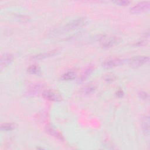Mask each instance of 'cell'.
Wrapping results in <instances>:
<instances>
[{
    "label": "cell",
    "instance_id": "6da1fadb",
    "mask_svg": "<svg viewBox=\"0 0 150 150\" xmlns=\"http://www.w3.org/2000/svg\"><path fill=\"white\" fill-rule=\"evenodd\" d=\"M88 22V19L86 18H79L76 19H74L70 22L64 25L60 29L62 32H64L69 30H73L79 27H81L85 25Z\"/></svg>",
    "mask_w": 150,
    "mask_h": 150
},
{
    "label": "cell",
    "instance_id": "7a4b0ae2",
    "mask_svg": "<svg viewBox=\"0 0 150 150\" xmlns=\"http://www.w3.org/2000/svg\"><path fill=\"white\" fill-rule=\"evenodd\" d=\"M149 57L148 56H137L129 60V64L132 68H138L143 66L145 64H146L149 62Z\"/></svg>",
    "mask_w": 150,
    "mask_h": 150
},
{
    "label": "cell",
    "instance_id": "3957f363",
    "mask_svg": "<svg viewBox=\"0 0 150 150\" xmlns=\"http://www.w3.org/2000/svg\"><path fill=\"white\" fill-rule=\"evenodd\" d=\"M150 8L149 1H142L134 5L130 9V12L133 14L140 13L149 11Z\"/></svg>",
    "mask_w": 150,
    "mask_h": 150
},
{
    "label": "cell",
    "instance_id": "277c9868",
    "mask_svg": "<svg viewBox=\"0 0 150 150\" xmlns=\"http://www.w3.org/2000/svg\"><path fill=\"white\" fill-rule=\"evenodd\" d=\"M42 96L44 98L50 101H60L62 100V96L59 93L50 90L43 91L42 93Z\"/></svg>",
    "mask_w": 150,
    "mask_h": 150
},
{
    "label": "cell",
    "instance_id": "5b68a950",
    "mask_svg": "<svg viewBox=\"0 0 150 150\" xmlns=\"http://www.w3.org/2000/svg\"><path fill=\"white\" fill-rule=\"evenodd\" d=\"M121 41V39L119 37H111L105 39L103 42H101V46L103 48L108 49L110 48L114 45L119 43Z\"/></svg>",
    "mask_w": 150,
    "mask_h": 150
},
{
    "label": "cell",
    "instance_id": "8992f818",
    "mask_svg": "<svg viewBox=\"0 0 150 150\" xmlns=\"http://www.w3.org/2000/svg\"><path fill=\"white\" fill-rule=\"evenodd\" d=\"M123 60L118 58L108 59L105 60L102 63V66L105 69H111L121 65L123 63Z\"/></svg>",
    "mask_w": 150,
    "mask_h": 150
},
{
    "label": "cell",
    "instance_id": "52a82bcc",
    "mask_svg": "<svg viewBox=\"0 0 150 150\" xmlns=\"http://www.w3.org/2000/svg\"><path fill=\"white\" fill-rule=\"evenodd\" d=\"M46 132L50 134V135L56 138L57 139L63 141H64V138L63 137V135H62V134L59 132L57 129H56L53 126L50 125H47L46 126Z\"/></svg>",
    "mask_w": 150,
    "mask_h": 150
},
{
    "label": "cell",
    "instance_id": "ba28073f",
    "mask_svg": "<svg viewBox=\"0 0 150 150\" xmlns=\"http://www.w3.org/2000/svg\"><path fill=\"white\" fill-rule=\"evenodd\" d=\"M57 52H58V50L57 49L52 50L51 51H49L47 52H44V53H39L36 55H35L32 56V59L35 60H41V59H46L55 55Z\"/></svg>",
    "mask_w": 150,
    "mask_h": 150
},
{
    "label": "cell",
    "instance_id": "9c48e42d",
    "mask_svg": "<svg viewBox=\"0 0 150 150\" xmlns=\"http://www.w3.org/2000/svg\"><path fill=\"white\" fill-rule=\"evenodd\" d=\"M13 56L10 53H5L4 54L1 58V67H4L8 65L13 60Z\"/></svg>",
    "mask_w": 150,
    "mask_h": 150
},
{
    "label": "cell",
    "instance_id": "30bf717a",
    "mask_svg": "<svg viewBox=\"0 0 150 150\" xmlns=\"http://www.w3.org/2000/svg\"><path fill=\"white\" fill-rule=\"evenodd\" d=\"M94 68L93 66H88L81 74V76L80 77L79 79V82L82 83L84 81H85L90 76V74L93 73Z\"/></svg>",
    "mask_w": 150,
    "mask_h": 150
},
{
    "label": "cell",
    "instance_id": "8fae6325",
    "mask_svg": "<svg viewBox=\"0 0 150 150\" xmlns=\"http://www.w3.org/2000/svg\"><path fill=\"white\" fill-rule=\"evenodd\" d=\"M142 128L145 134L148 136L149 134V130H150L149 115H145L143 118L142 121Z\"/></svg>",
    "mask_w": 150,
    "mask_h": 150
},
{
    "label": "cell",
    "instance_id": "7c38bea8",
    "mask_svg": "<svg viewBox=\"0 0 150 150\" xmlns=\"http://www.w3.org/2000/svg\"><path fill=\"white\" fill-rule=\"evenodd\" d=\"M76 73L74 71H68L63 73L61 77V79L64 81H69L74 79L76 77Z\"/></svg>",
    "mask_w": 150,
    "mask_h": 150
},
{
    "label": "cell",
    "instance_id": "4fadbf2b",
    "mask_svg": "<svg viewBox=\"0 0 150 150\" xmlns=\"http://www.w3.org/2000/svg\"><path fill=\"white\" fill-rule=\"evenodd\" d=\"M96 89V86L94 83H90L86 85L83 89L82 91L85 94H90L95 91Z\"/></svg>",
    "mask_w": 150,
    "mask_h": 150
},
{
    "label": "cell",
    "instance_id": "5bb4252c",
    "mask_svg": "<svg viewBox=\"0 0 150 150\" xmlns=\"http://www.w3.org/2000/svg\"><path fill=\"white\" fill-rule=\"evenodd\" d=\"M16 128V125L13 123L11 122H6L3 123L1 125V129L2 131H11L14 129Z\"/></svg>",
    "mask_w": 150,
    "mask_h": 150
},
{
    "label": "cell",
    "instance_id": "9a60e30c",
    "mask_svg": "<svg viewBox=\"0 0 150 150\" xmlns=\"http://www.w3.org/2000/svg\"><path fill=\"white\" fill-rule=\"evenodd\" d=\"M27 70L28 73L32 74H38L40 73V69L39 67L35 64L30 65V66H29Z\"/></svg>",
    "mask_w": 150,
    "mask_h": 150
},
{
    "label": "cell",
    "instance_id": "2e32d148",
    "mask_svg": "<svg viewBox=\"0 0 150 150\" xmlns=\"http://www.w3.org/2000/svg\"><path fill=\"white\" fill-rule=\"evenodd\" d=\"M116 79V76L111 73H108L104 77V80L107 83H111L114 81Z\"/></svg>",
    "mask_w": 150,
    "mask_h": 150
},
{
    "label": "cell",
    "instance_id": "e0dca14e",
    "mask_svg": "<svg viewBox=\"0 0 150 150\" xmlns=\"http://www.w3.org/2000/svg\"><path fill=\"white\" fill-rule=\"evenodd\" d=\"M114 3H115L116 5H120V6H127L130 3V1H126V0H120V1H113Z\"/></svg>",
    "mask_w": 150,
    "mask_h": 150
},
{
    "label": "cell",
    "instance_id": "ac0fdd59",
    "mask_svg": "<svg viewBox=\"0 0 150 150\" xmlns=\"http://www.w3.org/2000/svg\"><path fill=\"white\" fill-rule=\"evenodd\" d=\"M138 95H139V97H140L141 99L144 100H148L149 95H148V94L146 92H145V91H141V92L139 93Z\"/></svg>",
    "mask_w": 150,
    "mask_h": 150
},
{
    "label": "cell",
    "instance_id": "d6986e66",
    "mask_svg": "<svg viewBox=\"0 0 150 150\" xmlns=\"http://www.w3.org/2000/svg\"><path fill=\"white\" fill-rule=\"evenodd\" d=\"M124 91H123V90H118L117 92H116V96L118 97V98H121V97H123V96H124Z\"/></svg>",
    "mask_w": 150,
    "mask_h": 150
}]
</instances>
